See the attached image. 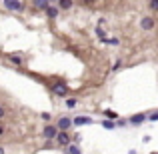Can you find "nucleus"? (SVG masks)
Masks as SVG:
<instances>
[{
    "label": "nucleus",
    "mask_w": 158,
    "mask_h": 154,
    "mask_svg": "<svg viewBox=\"0 0 158 154\" xmlns=\"http://www.w3.org/2000/svg\"><path fill=\"white\" fill-rule=\"evenodd\" d=\"M70 124H72L70 118H60V120H58V128H60V130H68Z\"/></svg>",
    "instance_id": "4"
},
{
    "label": "nucleus",
    "mask_w": 158,
    "mask_h": 154,
    "mask_svg": "<svg viewBox=\"0 0 158 154\" xmlns=\"http://www.w3.org/2000/svg\"><path fill=\"white\" fill-rule=\"evenodd\" d=\"M56 142L60 144V146H68V144H70V136H68V132H66V130L56 132Z\"/></svg>",
    "instance_id": "1"
},
{
    "label": "nucleus",
    "mask_w": 158,
    "mask_h": 154,
    "mask_svg": "<svg viewBox=\"0 0 158 154\" xmlns=\"http://www.w3.org/2000/svg\"><path fill=\"white\" fill-rule=\"evenodd\" d=\"M150 8H152V10H158V0H152V2H150Z\"/></svg>",
    "instance_id": "17"
},
{
    "label": "nucleus",
    "mask_w": 158,
    "mask_h": 154,
    "mask_svg": "<svg viewBox=\"0 0 158 154\" xmlns=\"http://www.w3.org/2000/svg\"><path fill=\"white\" fill-rule=\"evenodd\" d=\"M150 120H158V112H156V114H152V116H150Z\"/></svg>",
    "instance_id": "19"
},
{
    "label": "nucleus",
    "mask_w": 158,
    "mask_h": 154,
    "mask_svg": "<svg viewBox=\"0 0 158 154\" xmlns=\"http://www.w3.org/2000/svg\"><path fill=\"white\" fill-rule=\"evenodd\" d=\"M44 136H46V138H54V136H56V128L54 126H44Z\"/></svg>",
    "instance_id": "7"
},
{
    "label": "nucleus",
    "mask_w": 158,
    "mask_h": 154,
    "mask_svg": "<svg viewBox=\"0 0 158 154\" xmlns=\"http://www.w3.org/2000/svg\"><path fill=\"white\" fill-rule=\"evenodd\" d=\"M4 6H6L8 10H14V12L22 10V4H20L18 0H4Z\"/></svg>",
    "instance_id": "3"
},
{
    "label": "nucleus",
    "mask_w": 158,
    "mask_h": 154,
    "mask_svg": "<svg viewBox=\"0 0 158 154\" xmlns=\"http://www.w3.org/2000/svg\"><path fill=\"white\" fill-rule=\"evenodd\" d=\"M2 116H4V110H2V106H0V118H2Z\"/></svg>",
    "instance_id": "20"
},
{
    "label": "nucleus",
    "mask_w": 158,
    "mask_h": 154,
    "mask_svg": "<svg viewBox=\"0 0 158 154\" xmlns=\"http://www.w3.org/2000/svg\"><path fill=\"white\" fill-rule=\"evenodd\" d=\"M44 10H46L48 18H56V16H58V8H56V6H46Z\"/></svg>",
    "instance_id": "8"
},
{
    "label": "nucleus",
    "mask_w": 158,
    "mask_h": 154,
    "mask_svg": "<svg viewBox=\"0 0 158 154\" xmlns=\"http://www.w3.org/2000/svg\"><path fill=\"white\" fill-rule=\"evenodd\" d=\"M2 132H4V128H2V126H0V134H2Z\"/></svg>",
    "instance_id": "21"
},
{
    "label": "nucleus",
    "mask_w": 158,
    "mask_h": 154,
    "mask_svg": "<svg viewBox=\"0 0 158 154\" xmlns=\"http://www.w3.org/2000/svg\"><path fill=\"white\" fill-rule=\"evenodd\" d=\"M48 2H50V0H48Z\"/></svg>",
    "instance_id": "22"
},
{
    "label": "nucleus",
    "mask_w": 158,
    "mask_h": 154,
    "mask_svg": "<svg viewBox=\"0 0 158 154\" xmlns=\"http://www.w3.org/2000/svg\"><path fill=\"white\" fill-rule=\"evenodd\" d=\"M34 6L38 8V10H44V8L48 6V0H34Z\"/></svg>",
    "instance_id": "10"
},
{
    "label": "nucleus",
    "mask_w": 158,
    "mask_h": 154,
    "mask_svg": "<svg viewBox=\"0 0 158 154\" xmlns=\"http://www.w3.org/2000/svg\"><path fill=\"white\" fill-rule=\"evenodd\" d=\"M96 34L100 36V40H106V32L102 30V28H98V30H96Z\"/></svg>",
    "instance_id": "14"
},
{
    "label": "nucleus",
    "mask_w": 158,
    "mask_h": 154,
    "mask_svg": "<svg viewBox=\"0 0 158 154\" xmlns=\"http://www.w3.org/2000/svg\"><path fill=\"white\" fill-rule=\"evenodd\" d=\"M102 126H104V128H108V130H112V128H114V126H116V124H114V122H112V120H106V122H104V124H102Z\"/></svg>",
    "instance_id": "13"
},
{
    "label": "nucleus",
    "mask_w": 158,
    "mask_h": 154,
    "mask_svg": "<svg viewBox=\"0 0 158 154\" xmlns=\"http://www.w3.org/2000/svg\"><path fill=\"white\" fill-rule=\"evenodd\" d=\"M130 122L132 124H142L144 122V116L142 114H136V116H132V118H130Z\"/></svg>",
    "instance_id": "11"
},
{
    "label": "nucleus",
    "mask_w": 158,
    "mask_h": 154,
    "mask_svg": "<svg viewBox=\"0 0 158 154\" xmlns=\"http://www.w3.org/2000/svg\"><path fill=\"white\" fill-rule=\"evenodd\" d=\"M52 92L56 94V96H64V94H68V86H66L64 82H58V84L52 86Z\"/></svg>",
    "instance_id": "2"
},
{
    "label": "nucleus",
    "mask_w": 158,
    "mask_h": 154,
    "mask_svg": "<svg viewBox=\"0 0 158 154\" xmlns=\"http://www.w3.org/2000/svg\"><path fill=\"white\" fill-rule=\"evenodd\" d=\"M68 152H72V154H78V152H80V148H78V146H68Z\"/></svg>",
    "instance_id": "16"
},
{
    "label": "nucleus",
    "mask_w": 158,
    "mask_h": 154,
    "mask_svg": "<svg viewBox=\"0 0 158 154\" xmlns=\"http://www.w3.org/2000/svg\"><path fill=\"white\" fill-rule=\"evenodd\" d=\"M140 26H142L144 30H152V28H154V20L152 18H144L142 22H140Z\"/></svg>",
    "instance_id": "6"
},
{
    "label": "nucleus",
    "mask_w": 158,
    "mask_h": 154,
    "mask_svg": "<svg viewBox=\"0 0 158 154\" xmlns=\"http://www.w3.org/2000/svg\"><path fill=\"white\" fill-rule=\"evenodd\" d=\"M58 4H60L62 10H70L72 8V0H58Z\"/></svg>",
    "instance_id": "9"
},
{
    "label": "nucleus",
    "mask_w": 158,
    "mask_h": 154,
    "mask_svg": "<svg viewBox=\"0 0 158 154\" xmlns=\"http://www.w3.org/2000/svg\"><path fill=\"white\" fill-rule=\"evenodd\" d=\"M66 106H68V108H74V106H76V100H68V102H66Z\"/></svg>",
    "instance_id": "18"
},
{
    "label": "nucleus",
    "mask_w": 158,
    "mask_h": 154,
    "mask_svg": "<svg viewBox=\"0 0 158 154\" xmlns=\"http://www.w3.org/2000/svg\"><path fill=\"white\" fill-rule=\"evenodd\" d=\"M10 60H12V62H14V64H16V66H20V64H22V60H20V58H18V56H10Z\"/></svg>",
    "instance_id": "15"
},
{
    "label": "nucleus",
    "mask_w": 158,
    "mask_h": 154,
    "mask_svg": "<svg viewBox=\"0 0 158 154\" xmlns=\"http://www.w3.org/2000/svg\"><path fill=\"white\" fill-rule=\"evenodd\" d=\"M104 116H106V118H112V120H114V118H116V112H114V110H104Z\"/></svg>",
    "instance_id": "12"
},
{
    "label": "nucleus",
    "mask_w": 158,
    "mask_h": 154,
    "mask_svg": "<svg viewBox=\"0 0 158 154\" xmlns=\"http://www.w3.org/2000/svg\"><path fill=\"white\" fill-rule=\"evenodd\" d=\"M76 126H82V124H92V118H86V116H78V118L72 120Z\"/></svg>",
    "instance_id": "5"
}]
</instances>
